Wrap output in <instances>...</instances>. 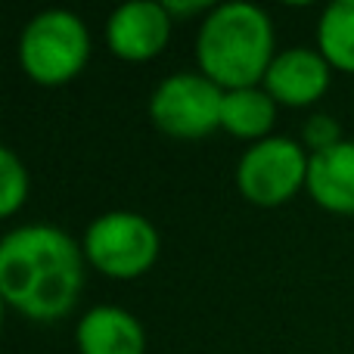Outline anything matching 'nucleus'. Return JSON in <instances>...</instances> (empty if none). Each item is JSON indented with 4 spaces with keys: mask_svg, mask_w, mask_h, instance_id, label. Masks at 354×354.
<instances>
[{
    "mask_svg": "<svg viewBox=\"0 0 354 354\" xmlns=\"http://www.w3.org/2000/svg\"><path fill=\"white\" fill-rule=\"evenodd\" d=\"M84 283V249L66 230L28 224L0 239V295L31 320H59Z\"/></svg>",
    "mask_w": 354,
    "mask_h": 354,
    "instance_id": "nucleus-1",
    "label": "nucleus"
},
{
    "mask_svg": "<svg viewBox=\"0 0 354 354\" xmlns=\"http://www.w3.org/2000/svg\"><path fill=\"white\" fill-rule=\"evenodd\" d=\"M274 25L255 3L212 6L196 35V59L221 91L258 87L274 62Z\"/></svg>",
    "mask_w": 354,
    "mask_h": 354,
    "instance_id": "nucleus-2",
    "label": "nucleus"
},
{
    "mask_svg": "<svg viewBox=\"0 0 354 354\" xmlns=\"http://www.w3.org/2000/svg\"><path fill=\"white\" fill-rule=\"evenodd\" d=\"M91 56V35L81 16L68 10H44L19 37V66L35 84L59 87L78 78Z\"/></svg>",
    "mask_w": 354,
    "mask_h": 354,
    "instance_id": "nucleus-3",
    "label": "nucleus"
},
{
    "mask_svg": "<svg viewBox=\"0 0 354 354\" xmlns=\"http://www.w3.org/2000/svg\"><path fill=\"white\" fill-rule=\"evenodd\" d=\"M84 258L112 280H137L159 258V233L137 212H106L84 230Z\"/></svg>",
    "mask_w": 354,
    "mask_h": 354,
    "instance_id": "nucleus-4",
    "label": "nucleus"
},
{
    "mask_svg": "<svg viewBox=\"0 0 354 354\" xmlns=\"http://www.w3.org/2000/svg\"><path fill=\"white\" fill-rule=\"evenodd\" d=\"M305 149L292 137H268L252 143L236 165V187L243 199L258 208L286 205L301 187H308Z\"/></svg>",
    "mask_w": 354,
    "mask_h": 354,
    "instance_id": "nucleus-5",
    "label": "nucleus"
},
{
    "mask_svg": "<svg viewBox=\"0 0 354 354\" xmlns=\"http://www.w3.org/2000/svg\"><path fill=\"white\" fill-rule=\"evenodd\" d=\"M224 91L205 75L180 72L165 78L149 97V118L168 137L199 140L221 128Z\"/></svg>",
    "mask_w": 354,
    "mask_h": 354,
    "instance_id": "nucleus-6",
    "label": "nucleus"
},
{
    "mask_svg": "<svg viewBox=\"0 0 354 354\" xmlns=\"http://www.w3.org/2000/svg\"><path fill=\"white\" fill-rule=\"evenodd\" d=\"M174 19L165 3L156 0H131L122 3L106 22V44L124 62L156 59L168 47Z\"/></svg>",
    "mask_w": 354,
    "mask_h": 354,
    "instance_id": "nucleus-7",
    "label": "nucleus"
},
{
    "mask_svg": "<svg viewBox=\"0 0 354 354\" xmlns=\"http://www.w3.org/2000/svg\"><path fill=\"white\" fill-rule=\"evenodd\" d=\"M330 72H333V66L324 59L320 50L289 47L274 56L261 84L277 103L292 106V109H305V106L317 103L326 93Z\"/></svg>",
    "mask_w": 354,
    "mask_h": 354,
    "instance_id": "nucleus-8",
    "label": "nucleus"
},
{
    "mask_svg": "<svg viewBox=\"0 0 354 354\" xmlns=\"http://www.w3.org/2000/svg\"><path fill=\"white\" fill-rule=\"evenodd\" d=\"M308 193L333 214H354V140L311 153Z\"/></svg>",
    "mask_w": 354,
    "mask_h": 354,
    "instance_id": "nucleus-9",
    "label": "nucleus"
},
{
    "mask_svg": "<svg viewBox=\"0 0 354 354\" xmlns=\"http://www.w3.org/2000/svg\"><path fill=\"white\" fill-rule=\"evenodd\" d=\"M81 354H147V333L124 308H93L78 320Z\"/></svg>",
    "mask_w": 354,
    "mask_h": 354,
    "instance_id": "nucleus-10",
    "label": "nucleus"
},
{
    "mask_svg": "<svg viewBox=\"0 0 354 354\" xmlns=\"http://www.w3.org/2000/svg\"><path fill=\"white\" fill-rule=\"evenodd\" d=\"M277 122V100L264 87L224 91L221 128L239 140H268V131Z\"/></svg>",
    "mask_w": 354,
    "mask_h": 354,
    "instance_id": "nucleus-11",
    "label": "nucleus"
},
{
    "mask_svg": "<svg viewBox=\"0 0 354 354\" xmlns=\"http://www.w3.org/2000/svg\"><path fill=\"white\" fill-rule=\"evenodd\" d=\"M317 50L339 72L354 75V0H336L317 22Z\"/></svg>",
    "mask_w": 354,
    "mask_h": 354,
    "instance_id": "nucleus-12",
    "label": "nucleus"
},
{
    "mask_svg": "<svg viewBox=\"0 0 354 354\" xmlns=\"http://www.w3.org/2000/svg\"><path fill=\"white\" fill-rule=\"evenodd\" d=\"M28 196V171L10 147L0 149V214L12 218Z\"/></svg>",
    "mask_w": 354,
    "mask_h": 354,
    "instance_id": "nucleus-13",
    "label": "nucleus"
},
{
    "mask_svg": "<svg viewBox=\"0 0 354 354\" xmlns=\"http://www.w3.org/2000/svg\"><path fill=\"white\" fill-rule=\"evenodd\" d=\"M342 131H339V122L333 115H314L308 118L305 124V147H311V153H320V149H330L336 143H342Z\"/></svg>",
    "mask_w": 354,
    "mask_h": 354,
    "instance_id": "nucleus-14",
    "label": "nucleus"
},
{
    "mask_svg": "<svg viewBox=\"0 0 354 354\" xmlns=\"http://www.w3.org/2000/svg\"><path fill=\"white\" fill-rule=\"evenodd\" d=\"M168 12H171V19L177 22L180 16H189V12H202L208 3H202V0H193V3H177V0H165Z\"/></svg>",
    "mask_w": 354,
    "mask_h": 354,
    "instance_id": "nucleus-15",
    "label": "nucleus"
}]
</instances>
